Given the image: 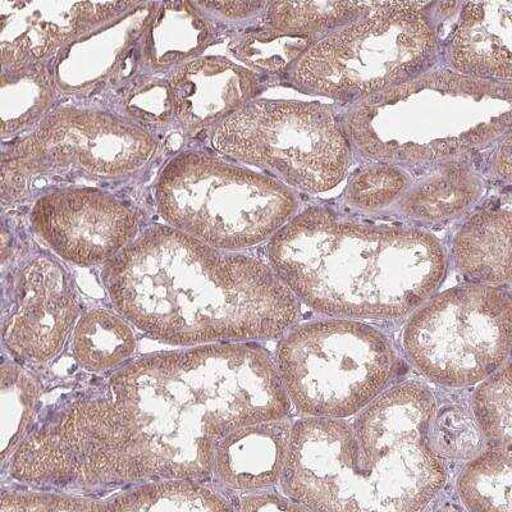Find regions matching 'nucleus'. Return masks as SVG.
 Listing matches in <instances>:
<instances>
[{"instance_id":"obj_1","label":"nucleus","mask_w":512,"mask_h":512,"mask_svg":"<svg viewBox=\"0 0 512 512\" xmlns=\"http://www.w3.org/2000/svg\"><path fill=\"white\" fill-rule=\"evenodd\" d=\"M102 399L72 402L9 463L34 486L103 487L213 474L214 448L244 425L286 418L276 361L249 342L155 352L114 374Z\"/></svg>"},{"instance_id":"obj_2","label":"nucleus","mask_w":512,"mask_h":512,"mask_svg":"<svg viewBox=\"0 0 512 512\" xmlns=\"http://www.w3.org/2000/svg\"><path fill=\"white\" fill-rule=\"evenodd\" d=\"M103 280L118 314L173 346L273 340L301 314L271 265L163 224L107 263Z\"/></svg>"},{"instance_id":"obj_3","label":"nucleus","mask_w":512,"mask_h":512,"mask_svg":"<svg viewBox=\"0 0 512 512\" xmlns=\"http://www.w3.org/2000/svg\"><path fill=\"white\" fill-rule=\"evenodd\" d=\"M437 401L427 384L383 391L350 425L305 416L292 425L283 493L314 511L425 509L447 480L431 427Z\"/></svg>"},{"instance_id":"obj_4","label":"nucleus","mask_w":512,"mask_h":512,"mask_svg":"<svg viewBox=\"0 0 512 512\" xmlns=\"http://www.w3.org/2000/svg\"><path fill=\"white\" fill-rule=\"evenodd\" d=\"M267 253L300 303L336 318L409 317L446 273L445 249L432 233L367 226L322 207L304 210L274 233Z\"/></svg>"},{"instance_id":"obj_5","label":"nucleus","mask_w":512,"mask_h":512,"mask_svg":"<svg viewBox=\"0 0 512 512\" xmlns=\"http://www.w3.org/2000/svg\"><path fill=\"white\" fill-rule=\"evenodd\" d=\"M511 82L425 72L356 102L344 127L361 154L391 166L442 162L510 134Z\"/></svg>"},{"instance_id":"obj_6","label":"nucleus","mask_w":512,"mask_h":512,"mask_svg":"<svg viewBox=\"0 0 512 512\" xmlns=\"http://www.w3.org/2000/svg\"><path fill=\"white\" fill-rule=\"evenodd\" d=\"M155 201L168 226L227 251L271 240L299 209L295 191L277 178L201 152L169 160Z\"/></svg>"},{"instance_id":"obj_7","label":"nucleus","mask_w":512,"mask_h":512,"mask_svg":"<svg viewBox=\"0 0 512 512\" xmlns=\"http://www.w3.org/2000/svg\"><path fill=\"white\" fill-rule=\"evenodd\" d=\"M424 2H374L367 17L327 34L292 67L296 88L356 103L428 72L437 35Z\"/></svg>"},{"instance_id":"obj_8","label":"nucleus","mask_w":512,"mask_h":512,"mask_svg":"<svg viewBox=\"0 0 512 512\" xmlns=\"http://www.w3.org/2000/svg\"><path fill=\"white\" fill-rule=\"evenodd\" d=\"M274 361L299 413L331 419L359 414L400 369L386 333L342 318L299 324L280 342Z\"/></svg>"},{"instance_id":"obj_9","label":"nucleus","mask_w":512,"mask_h":512,"mask_svg":"<svg viewBox=\"0 0 512 512\" xmlns=\"http://www.w3.org/2000/svg\"><path fill=\"white\" fill-rule=\"evenodd\" d=\"M212 144L232 159L267 169L305 192H326L344 180L351 144L327 105L251 100L214 128Z\"/></svg>"},{"instance_id":"obj_10","label":"nucleus","mask_w":512,"mask_h":512,"mask_svg":"<svg viewBox=\"0 0 512 512\" xmlns=\"http://www.w3.org/2000/svg\"><path fill=\"white\" fill-rule=\"evenodd\" d=\"M402 341L406 358L429 381L475 386L510 358V292L482 283L442 292L410 315Z\"/></svg>"},{"instance_id":"obj_11","label":"nucleus","mask_w":512,"mask_h":512,"mask_svg":"<svg viewBox=\"0 0 512 512\" xmlns=\"http://www.w3.org/2000/svg\"><path fill=\"white\" fill-rule=\"evenodd\" d=\"M158 144L144 128L112 114L62 108L3 155L2 190L44 173L121 177L145 166Z\"/></svg>"},{"instance_id":"obj_12","label":"nucleus","mask_w":512,"mask_h":512,"mask_svg":"<svg viewBox=\"0 0 512 512\" xmlns=\"http://www.w3.org/2000/svg\"><path fill=\"white\" fill-rule=\"evenodd\" d=\"M32 230L64 262L107 264L135 240L139 219L120 199L91 189L41 196L31 210Z\"/></svg>"},{"instance_id":"obj_13","label":"nucleus","mask_w":512,"mask_h":512,"mask_svg":"<svg viewBox=\"0 0 512 512\" xmlns=\"http://www.w3.org/2000/svg\"><path fill=\"white\" fill-rule=\"evenodd\" d=\"M79 317L70 274L57 260L36 256L13 280L4 310L3 341L11 354L45 363L62 351Z\"/></svg>"},{"instance_id":"obj_14","label":"nucleus","mask_w":512,"mask_h":512,"mask_svg":"<svg viewBox=\"0 0 512 512\" xmlns=\"http://www.w3.org/2000/svg\"><path fill=\"white\" fill-rule=\"evenodd\" d=\"M135 6L126 2H2L3 71L36 66L86 31Z\"/></svg>"},{"instance_id":"obj_15","label":"nucleus","mask_w":512,"mask_h":512,"mask_svg":"<svg viewBox=\"0 0 512 512\" xmlns=\"http://www.w3.org/2000/svg\"><path fill=\"white\" fill-rule=\"evenodd\" d=\"M177 120L196 131L221 123L254 100L259 77L223 57H201L177 67L168 81Z\"/></svg>"},{"instance_id":"obj_16","label":"nucleus","mask_w":512,"mask_h":512,"mask_svg":"<svg viewBox=\"0 0 512 512\" xmlns=\"http://www.w3.org/2000/svg\"><path fill=\"white\" fill-rule=\"evenodd\" d=\"M511 45V0L464 3L448 45V61L460 75L511 82Z\"/></svg>"},{"instance_id":"obj_17","label":"nucleus","mask_w":512,"mask_h":512,"mask_svg":"<svg viewBox=\"0 0 512 512\" xmlns=\"http://www.w3.org/2000/svg\"><path fill=\"white\" fill-rule=\"evenodd\" d=\"M292 424L265 420L235 429L216 443L213 474L237 491H256L280 483L290 447Z\"/></svg>"},{"instance_id":"obj_18","label":"nucleus","mask_w":512,"mask_h":512,"mask_svg":"<svg viewBox=\"0 0 512 512\" xmlns=\"http://www.w3.org/2000/svg\"><path fill=\"white\" fill-rule=\"evenodd\" d=\"M512 219L509 210L475 214L456 233L452 258L465 276L482 285L511 281Z\"/></svg>"},{"instance_id":"obj_19","label":"nucleus","mask_w":512,"mask_h":512,"mask_svg":"<svg viewBox=\"0 0 512 512\" xmlns=\"http://www.w3.org/2000/svg\"><path fill=\"white\" fill-rule=\"evenodd\" d=\"M443 162L418 184L406 187L399 201L402 212L424 221H442L463 213L478 200L482 181L472 169Z\"/></svg>"},{"instance_id":"obj_20","label":"nucleus","mask_w":512,"mask_h":512,"mask_svg":"<svg viewBox=\"0 0 512 512\" xmlns=\"http://www.w3.org/2000/svg\"><path fill=\"white\" fill-rule=\"evenodd\" d=\"M145 39L144 53L153 67L186 61L207 47L212 27L190 2L160 4Z\"/></svg>"},{"instance_id":"obj_21","label":"nucleus","mask_w":512,"mask_h":512,"mask_svg":"<svg viewBox=\"0 0 512 512\" xmlns=\"http://www.w3.org/2000/svg\"><path fill=\"white\" fill-rule=\"evenodd\" d=\"M73 355L82 369L102 373L130 359L137 342L131 323L120 314L94 309L73 329Z\"/></svg>"},{"instance_id":"obj_22","label":"nucleus","mask_w":512,"mask_h":512,"mask_svg":"<svg viewBox=\"0 0 512 512\" xmlns=\"http://www.w3.org/2000/svg\"><path fill=\"white\" fill-rule=\"evenodd\" d=\"M511 447L492 446L469 460L456 489L469 511L512 512Z\"/></svg>"},{"instance_id":"obj_23","label":"nucleus","mask_w":512,"mask_h":512,"mask_svg":"<svg viewBox=\"0 0 512 512\" xmlns=\"http://www.w3.org/2000/svg\"><path fill=\"white\" fill-rule=\"evenodd\" d=\"M108 511H224L231 506L203 484L190 479H162L131 489L105 502Z\"/></svg>"},{"instance_id":"obj_24","label":"nucleus","mask_w":512,"mask_h":512,"mask_svg":"<svg viewBox=\"0 0 512 512\" xmlns=\"http://www.w3.org/2000/svg\"><path fill=\"white\" fill-rule=\"evenodd\" d=\"M374 2H276L269 3L264 27L282 34L312 35L342 29L367 17Z\"/></svg>"},{"instance_id":"obj_25","label":"nucleus","mask_w":512,"mask_h":512,"mask_svg":"<svg viewBox=\"0 0 512 512\" xmlns=\"http://www.w3.org/2000/svg\"><path fill=\"white\" fill-rule=\"evenodd\" d=\"M54 94L56 81L41 64L24 70L3 71V136H11L34 125L48 111Z\"/></svg>"},{"instance_id":"obj_26","label":"nucleus","mask_w":512,"mask_h":512,"mask_svg":"<svg viewBox=\"0 0 512 512\" xmlns=\"http://www.w3.org/2000/svg\"><path fill=\"white\" fill-rule=\"evenodd\" d=\"M40 384L17 364H4L0 390V431H2V463L12 459L18 447L29 436L40 397Z\"/></svg>"},{"instance_id":"obj_27","label":"nucleus","mask_w":512,"mask_h":512,"mask_svg":"<svg viewBox=\"0 0 512 512\" xmlns=\"http://www.w3.org/2000/svg\"><path fill=\"white\" fill-rule=\"evenodd\" d=\"M317 41V36L282 34L264 27L233 41L232 53L255 70L282 73L291 70Z\"/></svg>"},{"instance_id":"obj_28","label":"nucleus","mask_w":512,"mask_h":512,"mask_svg":"<svg viewBox=\"0 0 512 512\" xmlns=\"http://www.w3.org/2000/svg\"><path fill=\"white\" fill-rule=\"evenodd\" d=\"M472 414L484 440L495 447H511L512 383L511 364L507 360L500 369L478 383L474 391Z\"/></svg>"},{"instance_id":"obj_29","label":"nucleus","mask_w":512,"mask_h":512,"mask_svg":"<svg viewBox=\"0 0 512 512\" xmlns=\"http://www.w3.org/2000/svg\"><path fill=\"white\" fill-rule=\"evenodd\" d=\"M431 441L438 454L451 459H473L484 447V437L473 414L460 406H446L436 411L431 427Z\"/></svg>"},{"instance_id":"obj_30","label":"nucleus","mask_w":512,"mask_h":512,"mask_svg":"<svg viewBox=\"0 0 512 512\" xmlns=\"http://www.w3.org/2000/svg\"><path fill=\"white\" fill-rule=\"evenodd\" d=\"M408 187L404 173L391 164L361 169L347 186L346 200L363 210H378L400 199Z\"/></svg>"},{"instance_id":"obj_31","label":"nucleus","mask_w":512,"mask_h":512,"mask_svg":"<svg viewBox=\"0 0 512 512\" xmlns=\"http://www.w3.org/2000/svg\"><path fill=\"white\" fill-rule=\"evenodd\" d=\"M108 511L105 502L48 493L3 492L0 512Z\"/></svg>"},{"instance_id":"obj_32","label":"nucleus","mask_w":512,"mask_h":512,"mask_svg":"<svg viewBox=\"0 0 512 512\" xmlns=\"http://www.w3.org/2000/svg\"><path fill=\"white\" fill-rule=\"evenodd\" d=\"M126 105L132 116L141 120L166 122L175 114L169 85L160 82L149 81L137 86L128 96Z\"/></svg>"},{"instance_id":"obj_33","label":"nucleus","mask_w":512,"mask_h":512,"mask_svg":"<svg viewBox=\"0 0 512 512\" xmlns=\"http://www.w3.org/2000/svg\"><path fill=\"white\" fill-rule=\"evenodd\" d=\"M241 511H305V506L299 504L290 497L278 495H251L242 498L240 502Z\"/></svg>"},{"instance_id":"obj_34","label":"nucleus","mask_w":512,"mask_h":512,"mask_svg":"<svg viewBox=\"0 0 512 512\" xmlns=\"http://www.w3.org/2000/svg\"><path fill=\"white\" fill-rule=\"evenodd\" d=\"M200 7L216 9L218 13L228 18H240L255 15L267 9L268 2H200Z\"/></svg>"}]
</instances>
